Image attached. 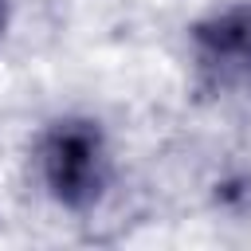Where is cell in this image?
<instances>
[{
  "instance_id": "1",
  "label": "cell",
  "mask_w": 251,
  "mask_h": 251,
  "mask_svg": "<svg viewBox=\"0 0 251 251\" xmlns=\"http://www.w3.org/2000/svg\"><path fill=\"white\" fill-rule=\"evenodd\" d=\"M27 180L47 208L67 220L98 216L122 180L114 129L94 110H55L27 137Z\"/></svg>"
},
{
  "instance_id": "2",
  "label": "cell",
  "mask_w": 251,
  "mask_h": 251,
  "mask_svg": "<svg viewBox=\"0 0 251 251\" xmlns=\"http://www.w3.org/2000/svg\"><path fill=\"white\" fill-rule=\"evenodd\" d=\"M184 86L200 106H251V0H216L180 31Z\"/></svg>"
},
{
  "instance_id": "3",
  "label": "cell",
  "mask_w": 251,
  "mask_h": 251,
  "mask_svg": "<svg viewBox=\"0 0 251 251\" xmlns=\"http://www.w3.org/2000/svg\"><path fill=\"white\" fill-rule=\"evenodd\" d=\"M204 200H208V216L216 220V227L251 243V165L220 169L208 180Z\"/></svg>"
},
{
  "instance_id": "4",
  "label": "cell",
  "mask_w": 251,
  "mask_h": 251,
  "mask_svg": "<svg viewBox=\"0 0 251 251\" xmlns=\"http://www.w3.org/2000/svg\"><path fill=\"white\" fill-rule=\"evenodd\" d=\"M16 4L20 0H0V47L8 43V35H12V24H16Z\"/></svg>"
}]
</instances>
